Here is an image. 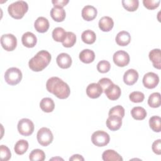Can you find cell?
I'll return each instance as SVG.
<instances>
[{
	"label": "cell",
	"instance_id": "11",
	"mask_svg": "<svg viewBox=\"0 0 161 161\" xmlns=\"http://www.w3.org/2000/svg\"><path fill=\"white\" fill-rule=\"evenodd\" d=\"M103 92V89L98 83H91L86 88V94L91 99L98 98Z\"/></svg>",
	"mask_w": 161,
	"mask_h": 161
},
{
	"label": "cell",
	"instance_id": "34",
	"mask_svg": "<svg viewBox=\"0 0 161 161\" xmlns=\"http://www.w3.org/2000/svg\"><path fill=\"white\" fill-rule=\"evenodd\" d=\"M121 3L126 10L131 12L136 11L139 6V1L138 0H123Z\"/></svg>",
	"mask_w": 161,
	"mask_h": 161
},
{
	"label": "cell",
	"instance_id": "7",
	"mask_svg": "<svg viewBox=\"0 0 161 161\" xmlns=\"http://www.w3.org/2000/svg\"><path fill=\"white\" fill-rule=\"evenodd\" d=\"M17 128L18 132L21 135L27 136L33 133L35 126L31 120L28 118H23L18 121Z\"/></svg>",
	"mask_w": 161,
	"mask_h": 161
},
{
	"label": "cell",
	"instance_id": "27",
	"mask_svg": "<svg viewBox=\"0 0 161 161\" xmlns=\"http://www.w3.org/2000/svg\"><path fill=\"white\" fill-rule=\"evenodd\" d=\"M131 115L136 120H143L147 116V111L142 107L136 106L131 110Z\"/></svg>",
	"mask_w": 161,
	"mask_h": 161
},
{
	"label": "cell",
	"instance_id": "9",
	"mask_svg": "<svg viewBox=\"0 0 161 161\" xmlns=\"http://www.w3.org/2000/svg\"><path fill=\"white\" fill-rule=\"evenodd\" d=\"M113 62L116 65L123 67L126 66L130 62V55L124 50H118L113 54Z\"/></svg>",
	"mask_w": 161,
	"mask_h": 161
},
{
	"label": "cell",
	"instance_id": "15",
	"mask_svg": "<svg viewBox=\"0 0 161 161\" xmlns=\"http://www.w3.org/2000/svg\"><path fill=\"white\" fill-rule=\"evenodd\" d=\"M97 14V11L96 8L91 5L85 6L81 12L82 18L87 21L93 20L96 17Z\"/></svg>",
	"mask_w": 161,
	"mask_h": 161
},
{
	"label": "cell",
	"instance_id": "41",
	"mask_svg": "<svg viewBox=\"0 0 161 161\" xmlns=\"http://www.w3.org/2000/svg\"><path fill=\"white\" fill-rule=\"evenodd\" d=\"M152 148L153 152L156 153L157 155L161 154V140L158 139L153 142L152 143Z\"/></svg>",
	"mask_w": 161,
	"mask_h": 161
},
{
	"label": "cell",
	"instance_id": "31",
	"mask_svg": "<svg viewBox=\"0 0 161 161\" xmlns=\"http://www.w3.org/2000/svg\"><path fill=\"white\" fill-rule=\"evenodd\" d=\"M148 104L153 108L160 107L161 104L160 94L159 92H153L151 94L148 99Z\"/></svg>",
	"mask_w": 161,
	"mask_h": 161
},
{
	"label": "cell",
	"instance_id": "22",
	"mask_svg": "<svg viewBox=\"0 0 161 161\" xmlns=\"http://www.w3.org/2000/svg\"><path fill=\"white\" fill-rule=\"evenodd\" d=\"M50 16L54 21L62 22L65 19L66 13L64 8L53 7L50 10Z\"/></svg>",
	"mask_w": 161,
	"mask_h": 161
},
{
	"label": "cell",
	"instance_id": "26",
	"mask_svg": "<svg viewBox=\"0 0 161 161\" xmlns=\"http://www.w3.org/2000/svg\"><path fill=\"white\" fill-rule=\"evenodd\" d=\"M81 38L84 43L91 45L95 42L96 39V35L93 31L91 30H87L82 33Z\"/></svg>",
	"mask_w": 161,
	"mask_h": 161
},
{
	"label": "cell",
	"instance_id": "17",
	"mask_svg": "<svg viewBox=\"0 0 161 161\" xmlns=\"http://www.w3.org/2000/svg\"><path fill=\"white\" fill-rule=\"evenodd\" d=\"M23 45L27 48L34 47L37 42L36 36L31 32L27 31L21 37Z\"/></svg>",
	"mask_w": 161,
	"mask_h": 161
},
{
	"label": "cell",
	"instance_id": "24",
	"mask_svg": "<svg viewBox=\"0 0 161 161\" xmlns=\"http://www.w3.org/2000/svg\"><path fill=\"white\" fill-rule=\"evenodd\" d=\"M80 60L85 64H90L94 60L95 53L90 49H84L79 53Z\"/></svg>",
	"mask_w": 161,
	"mask_h": 161
},
{
	"label": "cell",
	"instance_id": "30",
	"mask_svg": "<svg viewBox=\"0 0 161 161\" xmlns=\"http://www.w3.org/2000/svg\"><path fill=\"white\" fill-rule=\"evenodd\" d=\"M149 126L155 132L161 131V118L158 116H153L149 119Z\"/></svg>",
	"mask_w": 161,
	"mask_h": 161
},
{
	"label": "cell",
	"instance_id": "6",
	"mask_svg": "<svg viewBox=\"0 0 161 161\" xmlns=\"http://www.w3.org/2000/svg\"><path fill=\"white\" fill-rule=\"evenodd\" d=\"M110 137L108 133L102 130L94 131L91 136L92 143L97 147H104L109 142Z\"/></svg>",
	"mask_w": 161,
	"mask_h": 161
},
{
	"label": "cell",
	"instance_id": "21",
	"mask_svg": "<svg viewBox=\"0 0 161 161\" xmlns=\"http://www.w3.org/2000/svg\"><path fill=\"white\" fill-rule=\"evenodd\" d=\"M115 40L118 45L126 46L131 42V35L128 31H121L116 35Z\"/></svg>",
	"mask_w": 161,
	"mask_h": 161
},
{
	"label": "cell",
	"instance_id": "23",
	"mask_svg": "<svg viewBox=\"0 0 161 161\" xmlns=\"http://www.w3.org/2000/svg\"><path fill=\"white\" fill-rule=\"evenodd\" d=\"M102 158L104 161H123L122 157L114 150H106L102 154Z\"/></svg>",
	"mask_w": 161,
	"mask_h": 161
},
{
	"label": "cell",
	"instance_id": "42",
	"mask_svg": "<svg viewBox=\"0 0 161 161\" xmlns=\"http://www.w3.org/2000/svg\"><path fill=\"white\" fill-rule=\"evenodd\" d=\"M69 0H53L52 1V4H53L54 7H57V8H62L64 7L69 3Z\"/></svg>",
	"mask_w": 161,
	"mask_h": 161
},
{
	"label": "cell",
	"instance_id": "3",
	"mask_svg": "<svg viewBox=\"0 0 161 161\" xmlns=\"http://www.w3.org/2000/svg\"><path fill=\"white\" fill-rule=\"evenodd\" d=\"M28 10V5L24 1H15L8 6L9 14L13 18L19 19L22 18Z\"/></svg>",
	"mask_w": 161,
	"mask_h": 161
},
{
	"label": "cell",
	"instance_id": "38",
	"mask_svg": "<svg viewBox=\"0 0 161 161\" xmlns=\"http://www.w3.org/2000/svg\"><path fill=\"white\" fill-rule=\"evenodd\" d=\"M109 115H116L121 118H123L125 116V109L123 106L120 105H117L111 108L109 111Z\"/></svg>",
	"mask_w": 161,
	"mask_h": 161
},
{
	"label": "cell",
	"instance_id": "32",
	"mask_svg": "<svg viewBox=\"0 0 161 161\" xmlns=\"http://www.w3.org/2000/svg\"><path fill=\"white\" fill-rule=\"evenodd\" d=\"M29 159L31 161H43L45 159V153L41 149H34L30 153Z\"/></svg>",
	"mask_w": 161,
	"mask_h": 161
},
{
	"label": "cell",
	"instance_id": "18",
	"mask_svg": "<svg viewBox=\"0 0 161 161\" xmlns=\"http://www.w3.org/2000/svg\"><path fill=\"white\" fill-rule=\"evenodd\" d=\"M149 58L152 62L153 65L157 69H161V52L159 48L152 50L148 54Z\"/></svg>",
	"mask_w": 161,
	"mask_h": 161
},
{
	"label": "cell",
	"instance_id": "5",
	"mask_svg": "<svg viewBox=\"0 0 161 161\" xmlns=\"http://www.w3.org/2000/svg\"><path fill=\"white\" fill-rule=\"evenodd\" d=\"M36 138L38 142L40 145L43 147H47L52 142L53 136L49 128L43 127L38 131Z\"/></svg>",
	"mask_w": 161,
	"mask_h": 161
},
{
	"label": "cell",
	"instance_id": "8",
	"mask_svg": "<svg viewBox=\"0 0 161 161\" xmlns=\"http://www.w3.org/2000/svg\"><path fill=\"white\" fill-rule=\"evenodd\" d=\"M1 44L5 50L13 51L17 45L16 37L11 33L4 34L1 37Z\"/></svg>",
	"mask_w": 161,
	"mask_h": 161
},
{
	"label": "cell",
	"instance_id": "10",
	"mask_svg": "<svg viewBox=\"0 0 161 161\" xmlns=\"http://www.w3.org/2000/svg\"><path fill=\"white\" fill-rule=\"evenodd\" d=\"M159 82V77L154 72H148L144 75L143 84L147 89L155 88Z\"/></svg>",
	"mask_w": 161,
	"mask_h": 161
},
{
	"label": "cell",
	"instance_id": "12",
	"mask_svg": "<svg viewBox=\"0 0 161 161\" xmlns=\"http://www.w3.org/2000/svg\"><path fill=\"white\" fill-rule=\"evenodd\" d=\"M122 125V118L116 115H109L106 119V126L111 131L118 130Z\"/></svg>",
	"mask_w": 161,
	"mask_h": 161
},
{
	"label": "cell",
	"instance_id": "40",
	"mask_svg": "<svg viewBox=\"0 0 161 161\" xmlns=\"http://www.w3.org/2000/svg\"><path fill=\"white\" fill-rule=\"evenodd\" d=\"M113 82H112V80L109 79V78H106V77H104L101 79L99 81H98V84H99V86L102 87L103 91H104L111 84H113Z\"/></svg>",
	"mask_w": 161,
	"mask_h": 161
},
{
	"label": "cell",
	"instance_id": "14",
	"mask_svg": "<svg viewBox=\"0 0 161 161\" xmlns=\"http://www.w3.org/2000/svg\"><path fill=\"white\" fill-rule=\"evenodd\" d=\"M138 72L133 69L127 70L123 75V81L128 86H132L136 82L138 79Z\"/></svg>",
	"mask_w": 161,
	"mask_h": 161
},
{
	"label": "cell",
	"instance_id": "4",
	"mask_svg": "<svg viewBox=\"0 0 161 161\" xmlns=\"http://www.w3.org/2000/svg\"><path fill=\"white\" fill-rule=\"evenodd\" d=\"M22 72L16 67L9 68L4 74V80L7 84L14 86L19 83L22 79Z\"/></svg>",
	"mask_w": 161,
	"mask_h": 161
},
{
	"label": "cell",
	"instance_id": "29",
	"mask_svg": "<svg viewBox=\"0 0 161 161\" xmlns=\"http://www.w3.org/2000/svg\"><path fill=\"white\" fill-rule=\"evenodd\" d=\"M67 32L61 27H57L53 29L52 31L53 39L57 42H62Z\"/></svg>",
	"mask_w": 161,
	"mask_h": 161
},
{
	"label": "cell",
	"instance_id": "37",
	"mask_svg": "<svg viewBox=\"0 0 161 161\" xmlns=\"http://www.w3.org/2000/svg\"><path fill=\"white\" fill-rule=\"evenodd\" d=\"M111 69V64L107 60H101L97 64V70L100 73H106L109 72Z\"/></svg>",
	"mask_w": 161,
	"mask_h": 161
},
{
	"label": "cell",
	"instance_id": "2",
	"mask_svg": "<svg viewBox=\"0 0 161 161\" xmlns=\"http://www.w3.org/2000/svg\"><path fill=\"white\" fill-rule=\"evenodd\" d=\"M52 59L50 53L47 50L39 51L28 62L30 69L34 72L43 70L49 64Z\"/></svg>",
	"mask_w": 161,
	"mask_h": 161
},
{
	"label": "cell",
	"instance_id": "28",
	"mask_svg": "<svg viewBox=\"0 0 161 161\" xmlns=\"http://www.w3.org/2000/svg\"><path fill=\"white\" fill-rule=\"evenodd\" d=\"M28 142L25 140H18L14 147V150L15 153L18 155L24 154L28 148Z\"/></svg>",
	"mask_w": 161,
	"mask_h": 161
},
{
	"label": "cell",
	"instance_id": "39",
	"mask_svg": "<svg viewBox=\"0 0 161 161\" xmlns=\"http://www.w3.org/2000/svg\"><path fill=\"white\" fill-rule=\"evenodd\" d=\"M160 3V1L158 0H143V4L144 6L148 9H155L157 8L159 6V4Z\"/></svg>",
	"mask_w": 161,
	"mask_h": 161
},
{
	"label": "cell",
	"instance_id": "36",
	"mask_svg": "<svg viewBox=\"0 0 161 161\" xmlns=\"http://www.w3.org/2000/svg\"><path fill=\"white\" fill-rule=\"evenodd\" d=\"M0 157L2 161H7L11 158V153L8 147L3 145L0 146Z\"/></svg>",
	"mask_w": 161,
	"mask_h": 161
},
{
	"label": "cell",
	"instance_id": "13",
	"mask_svg": "<svg viewBox=\"0 0 161 161\" xmlns=\"http://www.w3.org/2000/svg\"><path fill=\"white\" fill-rule=\"evenodd\" d=\"M104 92L109 99L111 101H114L118 99L120 97L121 91L120 87L118 85L113 83L104 91Z\"/></svg>",
	"mask_w": 161,
	"mask_h": 161
},
{
	"label": "cell",
	"instance_id": "35",
	"mask_svg": "<svg viewBox=\"0 0 161 161\" xmlns=\"http://www.w3.org/2000/svg\"><path fill=\"white\" fill-rule=\"evenodd\" d=\"M129 99L133 103H142L145 99V95L142 92L133 91L130 94Z\"/></svg>",
	"mask_w": 161,
	"mask_h": 161
},
{
	"label": "cell",
	"instance_id": "33",
	"mask_svg": "<svg viewBox=\"0 0 161 161\" xmlns=\"http://www.w3.org/2000/svg\"><path fill=\"white\" fill-rule=\"evenodd\" d=\"M76 42V36L71 31H67L64 40L62 42V45L66 48H70L74 45Z\"/></svg>",
	"mask_w": 161,
	"mask_h": 161
},
{
	"label": "cell",
	"instance_id": "19",
	"mask_svg": "<svg viewBox=\"0 0 161 161\" xmlns=\"http://www.w3.org/2000/svg\"><path fill=\"white\" fill-rule=\"evenodd\" d=\"M50 26L48 20L43 16L38 17L34 23L35 30L39 33H45L47 31Z\"/></svg>",
	"mask_w": 161,
	"mask_h": 161
},
{
	"label": "cell",
	"instance_id": "16",
	"mask_svg": "<svg viewBox=\"0 0 161 161\" xmlns=\"http://www.w3.org/2000/svg\"><path fill=\"white\" fill-rule=\"evenodd\" d=\"M57 65L61 69H68L72 65V58L66 53H60L56 58Z\"/></svg>",
	"mask_w": 161,
	"mask_h": 161
},
{
	"label": "cell",
	"instance_id": "43",
	"mask_svg": "<svg viewBox=\"0 0 161 161\" xmlns=\"http://www.w3.org/2000/svg\"><path fill=\"white\" fill-rule=\"evenodd\" d=\"M69 160H79V161H84V158L83 157L79 154H74L71 157H70Z\"/></svg>",
	"mask_w": 161,
	"mask_h": 161
},
{
	"label": "cell",
	"instance_id": "1",
	"mask_svg": "<svg viewBox=\"0 0 161 161\" xmlns=\"http://www.w3.org/2000/svg\"><path fill=\"white\" fill-rule=\"evenodd\" d=\"M46 88L49 92L61 99L67 98L70 93L69 85L58 77L49 78L46 83Z\"/></svg>",
	"mask_w": 161,
	"mask_h": 161
},
{
	"label": "cell",
	"instance_id": "20",
	"mask_svg": "<svg viewBox=\"0 0 161 161\" xmlns=\"http://www.w3.org/2000/svg\"><path fill=\"white\" fill-rule=\"evenodd\" d=\"M99 28L104 32H108L112 30L114 26L113 19L109 16H103L99 21Z\"/></svg>",
	"mask_w": 161,
	"mask_h": 161
},
{
	"label": "cell",
	"instance_id": "25",
	"mask_svg": "<svg viewBox=\"0 0 161 161\" xmlns=\"http://www.w3.org/2000/svg\"><path fill=\"white\" fill-rule=\"evenodd\" d=\"M40 107L43 112L50 113L53 111L55 108V103L52 99L50 97H44L40 101Z\"/></svg>",
	"mask_w": 161,
	"mask_h": 161
}]
</instances>
